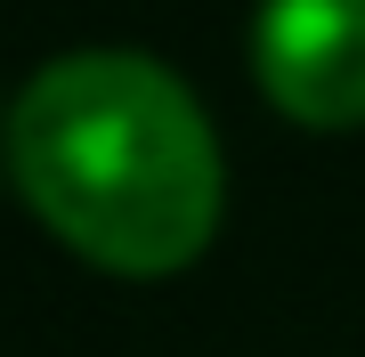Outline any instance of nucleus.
<instances>
[{
	"label": "nucleus",
	"mask_w": 365,
	"mask_h": 357,
	"mask_svg": "<svg viewBox=\"0 0 365 357\" xmlns=\"http://www.w3.org/2000/svg\"><path fill=\"white\" fill-rule=\"evenodd\" d=\"M9 171L33 219L106 276H179L220 236V138L187 81L138 49H73L25 81Z\"/></svg>",
	"instance_id": "1"
},
{
	"label": "nucleus",
	"mask_w": 365,
	"mask_h": 357,
	"mask_svg": "<svg viewBox=\"0 0 365 357\" xmlns=\"http://www.w3.org/2000/svg\"><path fill=\"white\" fill-rule=\"evenodd\" d=\"M252 73L268 106L300 130H357L365 122V0H260L252 16Z\"/></svg>",
	"instance_id": "2"
}]
</instances>
